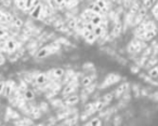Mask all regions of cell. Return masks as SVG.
<instances>
[{
    "instance_id": "obj_1",
    "label": "cell",
    "mask_w": 158,
    "mask_h": 126,
    "mask_svg": "<svg viewBox=\"0 0 158 126\" xmlns=\"http://www.w3.org/2000/svg\"><path fill=\"white\" fill-rule=\"evenodd\" d=\"M56 51V49H52L51 46H46V48H42V49H40L38 51V53L36 55V57L37 58H43V57H47L48 55H50L51 53H54Z\"/></svg>"
},
{
    "instance_id": "obj_2",
    "label": "cell",
    "mask_w": 158,
    "mask_h": 126,
    "mask_svg": "<svg viewBox=\"0 0 158 126\" xmlns=\"http://www.w3.org/2000/svg\"><path fill=\"white\" fill-rule=\"evenodd\" d=\"M42 11H43V6L41 3H39L37 7H35L34 9H31V11H29V14H31V16L33 19H38L39 17H40V15H42L43 14Z\"/></svg>"
},
{
    "instance_id": "obj_3",
    "label": "cell",
    "mask_w": 158,
    "mask_h": 126,
    "mask_svg": "<svg viewBox=\"0 0 158 126\" xmlns=\"http://www.w3.org/2000/svg\"><path fill=\"white\" fill-rule=\"evenodd\" d=\"M119 80V76H116V74H108L107 78L105 79L104 83H103V87H106V86H108V85H111V84L115 83V82H117V81Z\"/></svg>"
},
{
    "instance_id": "obj_4",
    "label": "cell",
    "mask_w": 158,
    "mask_h": 126,
    "mask_svg": "<svg viewBox=\"0 0 158 126\" xmlns=\"http://www.w3.org/2000/svg\"><path fill=\"white\" fill-rule=\"evenodd\" d=\"M84 37H85L86 40H87L89 43H93L97 38V36L94 34L93 31H90V30H88V29H86V28H85V30H84Z\"/></svg>"
},
{
    "instance_id": "obj_5",
    "label": "cell",
    "mask_w": 158,
    "mask_h": 126,
    "mask_svg": "<svg viewBox=\"0 0 158 126\" xmlns=\"http://www.w3.org/2000/svg\"><path fill=\"white\" fill-rule=\"evenodd\" d=\"M4 48L8 52H14L16 51V42L14 40H7L4 41Z\"/></svg>"
},
{
    "instance_id": "obj_6",
    "label": "cell",
    "mask_w": 158,
    "mask_h": 126,
    "mask_svg": "<svg viewBox=\"0 0 158 126\" xmlns=\"http://www.w3.org/2000/svg\"><path fill=\"white\" fill-rule=\"evenodd\" d=\"M14 87V82L11 80H9L6 82V87H4V92H3V95L4 96H10L12 93V90Z\"/></svg>"
},
{
    "instance_id": "obj_7",
    "label": "cell",
    "mask_w": 158,
    "mask_h": 126,
    "mask_svg": "<svg viewBox=\"0 0 158 126\" xmlns=\"http://www.w3.org/2000/svg\"><path fill=\"white\" fill-rule=\"evenodd\" d=\"M79 103V97L76 95H70L68 96L65 100V103L67 106H74V105H76V103Z\"/></svg>"
},
{
    "instance_id": "obj_8",
    "label": "cell",
    "mask_w": 158,
    "mask_h": 126,
    "mask_svg": "<svg viewBox=\"0 0 158 126\" xmlns=\"http://www.w3.org/2000/svg\"><path fill=\"white\" fill-rule=\"evenodd\" d=\"M127 88H128V83L120 84L119 86L117 87V90H116V96L118 97V96L123 95V93H126V91H127Z\"/></svg>"
},
{
    "instance_id": "obj_9",
    "label": "cell",
    "mask_w": 158,
    "mask_h": 126,
    "mask_svg": "<svg viewBox=\"0 0 158 126\" xmlns=\"http://www.w3.org/2000/svg\"><path fill=\"white\" fill-rule=\"evenodd\" d=\"M47 80H48L47 73H40V74H38L37 78H36V82H37V84H40V85H42V84L46 83Z\"/></svg>"
},
{
    "instance_id": "obj_10",
    "label": "cell",
    "mask_w": 158,
    "mask_h": 126,
    "mask_svg": "<svg viewBox=\"0 0 158 126\" xmlns=\"http://www.w3.org/2000/svg\"><path fill=\"white\" fill-rule=\"evenodd\" d=\"M88 10H89V11L94 12V13H97V14H101V13L103 12V11H102V9H101L97 3H94V2L89 6V7H88Z\"/></svg>"
},
{
    "instance_id": "obj_11",
    "label": "cell",
    "mask_w": 158,
    "mask_h": 126,
    "mask_svg": "<svg viewBox=\"0 0 158 126\" xmlns=\"http://www.w3.org/2000/svg\"><path fill=\"white\" fill-rule=\"evenodd\" d=\"M93 32H94V34L99 38V37H102V36L104 34L105 29L103 28L102 25H100V26H95L94 27V29H93Z\"/></svg>"
},
{
    "instance_id": "obj_12",
    "label": "cell",
    "mask_w": 158,
    "mask_h": 126,
    "mask_svg": "<svg viewBox=\"0 0 158 126\" xmlns=\"http://www.w3.org/2000/svg\"><path fill=\"white\" fill-rule=\"evenodd\" d=\"M90 23H92L94 26H100L102 24V17L100 16V14H97L95 16H93L92 19H90Z\"/></svg>"
},
{
    "instance_id": "obj_13",
    "label": "cell",
    "mask_w": 158,
    "mask_h": 126,
    "mask_svg": "<svg viewBox=\"0 0 158 126\" xmlns=\"http://www.w3.org/2000/svg\"><path fill=\"white\" fill-rule=\"evenodd\" d=\"M81 84H82L85 87L90 86V85L92 84V78H91V76H84L82 80H81Z\"/></svg>"
},
{
    "instance_id": "obj_14",
    "label": "cell",
    "mask_w": 158,
    "mask_h": 126,
    "mask_svg": "<svg viewBox=\"0 0 158 126\" xmlns=\"http://www.w3.org/2000/svg\"><path fill=\"white\" fill-rule=\"evenodd\" d=\"M74 91H75V86L72 85V84H68V85L64 88V91H63V95L64 96L70 95V94H72V93L74 92Z\"/></svg>"
},
{
    "instance_id": "obj_15",
    "label": "cell",
    "mask_w": 158,
    "mask_h": 126,
    "mask_svg": "<svg viewBox=\"0 0 158 126\" xmlns=\"http://www.w3.org/2000/svg\"><path fill=\"white\" fill-rule=\"evenodd\" d=\"M64 73H65V71H64V69H62V68H56L53 70L54 78H62V76H64Z\"/></svg>"
},
{
    "instance_id": "obj_16",
    "label": "cell",
    "mask_w": 158,
    "mask_h": 126,
    "mask_svg": "<svg viewBox=\"0 0 158 126\" xmlns=\"http://www.w3.org/2000/svg\"><path fill=\"white\" fill-rule=\"evenodd\" d=\"M94 3H97L101 9H102V11L104 12L107 10V4L105 2L104 0H97V1H94Z\"/></svg>"
},
{
    "instance_id": "obj_17",
    "label": "cell",
    "mask_w": 158,
    "mask_h": 126,
    "mask_svg": "<svg viewBox=\"0 0 158 126\" xmlns=\"http://www.w3.org/2000/svg\"><path fill=\"white\" fill-rule=\"evenodd\" d=\"M35 0H25V11H31Z\"/></svg>"
},
{
    "instance_id": "obj_18",
    "label": "cell",
    "mask_w": 158,
    "mask_h": 126,
    "mask_svg": "<svg viewBox=\"0 0 158 126\" xmlns=\"http://www.w3.org/2000/svg\"><path fill=\"white\" fill-rule=\"evenodd\" d=\"M24 96H25V98H26L27 100H31V99H34L35 94H34V92L31 91V90H27L26 92H25V94H24Z\"/></svg>"
},
{
    "instance_id": "obj_19",
    "label": "cell",
    "mask_w": 158,
    "mask_h": 126,
    "mask_svg": "<svg viewBox=\"0 0 158 126\" xmlns=\"http://www.w3.org/2000/svg\"><path fill=\"white\" fill-rule=\"evenodd\" d=\"M8 37V32L4 30V29H1L0 28V41H4V39Z\"/></svg>"
},
{
    "instance_id": "obj_20",
    "label": "cell",
    "mask_w": 158,
    "mask_h": 126,
    "mask_svg": "<svg viewBox=\"0 0 158 126\" xmlns=\"http://www.w3.org/2000/svg\"><path fill=\"white\" fill-rule=\"evenodd\" d=\"M150 76L152 78H157L158 76V67H155L150 71Z\"/></svg>"
},
{
    "instance_id": "obj_21",
    "label": "cell",
    "mask_w": 158,
    "mask_h": 126,
    "mask_svg": "<svg viewBox=\"0 0 158 126\" xmlns=\"http://www.w3.org/2000/svg\"><path fill=\"white\" fill-rule=\"evenodd\" d=\"M155 1H156V0H145V1H144V7L147 9L150 8L152 6H154Z\"/></svg>"
},
{
    "instance_id": "obj_22",
    "label": "cell",
    "mask_w": 158,
    "mask_h": 126,
    "mask_svg": "<svg viewBox=\"0 0 158 126\" xmlns=\"http://www.w3.org/2000/svg\"><path fill=\"white\" fill-rule=\"evenodd\" d=\"M103 108V103L102 101H97L94 106H93V110L94 111H100Z\"/></svg>"
},
{
    "instance_id": "obj_23",
    "label": "cell",
    "mask_w": 158,
    "mask_h": 126,
    "mask_svg": "<svg viewBox=\"0 0 158 126\" xmlns=\"http://www.w3.org/2000/svg\"><path fill=\"white\" fill-rule=\"evenodd\" d=\"M16 6L19 7V9H23L25 10V0H19V1H15Z\"/></svg>"
},
{
    "instance_id": "obj_24",
    "label": "cell",
    "mask_w": 158,
    "mask_h": 126,
    "mask_svg": "<svg viewBox=\"0 0 158 126\" xmlns=\"http://www.w3.org/2000/svg\"><path fill=\"white\" fill-rule=\"evenodd\" d=\"M113 98H114V95H113L112 93H108V94H106V95L104 96V100L106 101V103H108V101H112Z\"/></svg>"
},
{
    "instance_id": "obj_25",
    "label": "cell",
    "mask_w": 158,
    "mask_h": 126,
    "mask_svg": "<svg viewBox=\"0 0 158 126\" xmlns=\"http://www.w3.org/2000/svg\"><path fill=\"white\" fill-rule=\"evenodd\" d=\"M4 87H6V81H0V95H3Z\"/></svg>"
},
{
    "instance_id": "obj_26",
    "label": "cell",
    "mask_w": 158,
    "mask_h": 126,
    "mask_svg": "<svg viewBox=\"0 0 158 126\" xmlns=\"http://www.w3.org/2000/svg\"><path fill=\"white\" fill-rule=\"evenodd\" d=\"M94 27H95V26H94L92 23H90V22H89L88 24H85V28H86V29H88V30H90V31H93Z\"/></svg>"
},
{
    "instance_id": "obj_27",
    "label": "cell",
    "mask_w": 158,
    "mask_h": 126,
    "mask_svg": "<svg viewBox=\"0 0 158 126\" xmlns=\"http://www.w3.org/2000/svg\"><path fill=\"white\" fill-rule=\"evenodd\" d=\"M89 125H101L102 123H101L100 120H97V118H95V120H92L90 123H88Z\"/></svg>"
},
{
    "instance_id": "obj_28",
    "label": "cell",
    "mask_w": 158,
    "mask_h": 126,
    "mask_svg": "<svg viewBox=\"0 0 158 126\" xmlns=\"http://www.w3.org/2000/svg\"><path fill=\"white\" fill-rule=\"evenodd\" d=\"M13 23H14V25H15V26H17V27H21L22 25H23V22H22L19 19H13Z\"/></svg>"
},
{
    "instance_id": "obj_29",
    "label": "cell",
    "mask_w": 158,
    "mask_h": 126,
    "mask_svg": "<svg viewBox=\"0 0 158 126\" xmlns=\"http://www.w3.org/2000/svg\"><path fill=\"white\" fill-rule=\"evenodd\" d=\"M76 25H77V24H76V21H75V19H72V21H70V23H68V27H70V28H75Z\"/></svg>"
},
{
    "instance_id": "obj_30",
    "label": "cell",
    "mask_w": 158,
    "mask_h": 126,
    "mask_svg": "<svg viewBox=\"0 0 158 126\" xmlns=\"http://www.w3.org/2000/svg\"><path fill=\"white\" fill-rule=\"evenodd\" d=\"M120 28H121V27H120V25L118 24V25L115 27V30H114V31H115V34H118V30H119Z\"/></svg>"
},
{
    "instance_id": "obj_31",
    "label": "cell",
    "mask_w": 158,
    "mask_h": 126,
    "mask_svg": "<svg viewBox=\"0 0 158 126\" xmlns=\"http://www.w3.org/2000/svg\"><path fill=\"white\" fill-rule=\"evenodd\" d=\"M4 61H4L3 56H1V55H0V66H1V65H3V64H4Z\"/></svg>"
},
{
    "instance_id": "obj_32",
    "label": "cell",
    "mask_w": 158,
    "mask_h": 126,
    "mask_svg": "<svg viewBox=\"0 0 158 126\" xmlns=\"http://www.w3.org/2000/svg\"><path fill=\"white\" fill-rule=\"evenodd\" d=\"M73 1H74V0H65V3H64V4H70Z\"/></svg>"
},
{
    "instance_id": "obj_33",
    "label": "cell",
    "mask_w": 158,
    "mask_h": 126,
    "mask_svg": "<svg viewBox=\"0 0 158 126\" xmlns=\"http://www.w3.org/2000/svg\"><path fill=\"white\" fill-rule=\"evenodd\" d=\"M2 1H6V0H0V2H2Z\"/></svg>"
},
{
    "instance_id": "obj_34",
    "label": "cell",
    "mask_w": 158,
    "mask_h": 126,
    "mask_svg": "<svg viewBox=\"0 0 158 126\" xmlns=\"http://www.w3.org/2000/svg\"><path fill=\"white\" fill-rule=\"evenodd\" d=\"M0 23H2V21H1V19H0Z\"/></svg>"
},
{
    "instance_id": "obj_35",
    "label": "cell",
    "mask_w": 158,
    "mask_h": 126,
    "mask_svg": "<svg viewBox=\"0 0 158 126\" xmlns=\"http://www.w3.org/2000/svg\"><path fill=\"white\" fill-rule=\"evenodd\" d=\"M15 1H19V0H15Z\"/></svg>"
}]
</instances>
